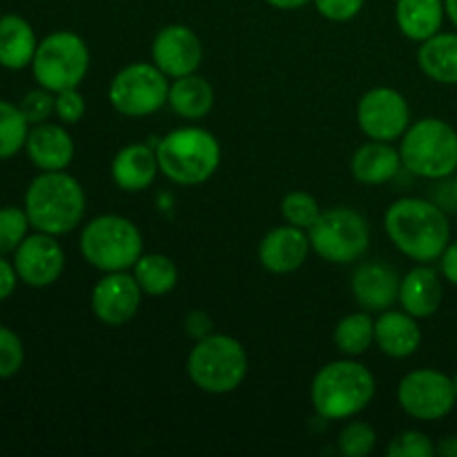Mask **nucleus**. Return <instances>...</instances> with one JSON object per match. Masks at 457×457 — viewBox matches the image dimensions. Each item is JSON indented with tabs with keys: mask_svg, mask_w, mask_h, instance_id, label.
I'll list each match as a JSON object with an SVG mask.
<instances>
[{
	"mask_svg": "<svg viewBox=\"0 0 457 457\" xmlns=\"http://www.w3.org/2000/svg\"><path fill=\"white\" fill-rule=\"evenodd\" d=\"M384 228L395 248L420 263L440 259L451 244V223L445 210L418 196L395 201L386 210Z\"/></svg>",
	"mask_w": 457,
	"mask_h": 457,
	"instance_id": "nucleus-1",
	"label": "nucleus"
},
{
	"mask_svg": "<svg viewBox=\"0 0 457 457\" xmlns=\"http://www.w3.org/2000/svg\"><path fill=\"white\" fill-rule=\"evenodd\" d=\"M83 186L65 170L43 172L25 192V212L36 232L61 237L80 226L85 217Z\"/></svg>",
	"mask_w": 457,
	"mask_h": 457,
	"instance_id": "nucleus-2",
	"label": "nucleus"
},
{
	"mask_svg": "<svg viewBox=\"0 0 457 457\" xmlns=\"http://www.w3.org/2000/svg\"><path fill=\"white\" fill-rule=\"evenodd\" d=\"M375 397V378L353 360L330 361L315 375L311 400L324 420H348L366 409Z\"/></svg>",
	"mask_w": 457,
	"mask_h": 457,
	"instance_id": "nucleus-3",
	"label": "nucleus"
},
{
	"mask_svg": "<svg viewBox=\"0 0 457 457\" xmlns=\"http://www.w3.org/2000/svg\"><path fill=\"white\" fill-rule=\"evenodd\" d=\"M159 168L179 186L205 183L221 163L219 141L204 128H179L161 138L156 147Z\"/></svg>",
	"mask_w": 457,
	"mask_h": 457,
	"instance_id": "nucleus-4",
	"label": "nucleus"
},
{
	"mask_svg": "<svg viewBox=\"0 0 457 457\" xmlns=\"http://www.w3.org/2000/svg\"><path fill=\"white\" fill-rule=\"evenodd\" d=\"M186 369L196 388L210 395H226L239 388L248 375V353L239 339L210 333L192 348Z\"/></svg>",
	"mask_w": 457,
	"mask_h": 457,
	"instance_id": "nucleus-5",
	"label": "nucleus"
},
{
	"mask_svg": "<svg viewBox=\"0 0 457 457\" xmlns=\"http://www.w3.org/2000/svg\"><path fill=\"white\" fill-rule=\"evenodd\" d=\"M400 156L402 165L415 177L449 179L457 170V132L436 116L418 120L402 137Z\"/></svg>",
	"mask_w": 457,
	"mask_h": 457,
	"instance_id": "nucleus-6",
	"label": "nucleus"
},
{
	"mask_svg": "<svg viewBox=\"0 0 457 457\" xmlns=\"http://www.w3.org/2000/svg\"><path fill=\"white\" fill-rule=\"evenodd\" d=\"M80 254L96 270L123 272L141 259L143 235L129 219L103 214L80 232Z\"/></svg>",
	"mask_w": 457,
	"mask_h": 457,
	"instance_id": "nucleus-7",
	"label": "nucleus"
},
{
	"mask_svg": "<svg viewBox=\"0 0 457 457\" xmlns=\"http://www.w3.org/2000/svg\"><path fill=\"white\" fill-rule=\"evenodd\" d=\"M89 70L87 43L74 31H54L38 43L31 71L40 87L58 94L83 83Z\"/></svg>",
	"mask_w": 457,
	"mask_h": 457,
	"instance_id": "nucleus-8",
	"label": "nucleus"
},
{
	"mask_svg": "<svg viewBox=\"0 0 457 457\" xmlns=\"http://www.w3.org/2000/svg\"><path fill=\"white\" fill-rule=\"evenodd\" d=\"M311 248L328 263H351L369 250L370 228L360 212L351 208L321 210L315 226L308 230Z\"/></svg>",
	"mask_w": 457,
	"mask_h": 457,
	"instance_id": "nucleus-9",
	"label": "nucleus"
},
{
	"mask_svg": "<svg viewBox=\"0 0 457 457\" xmlns=\"http://www.w3.org/2000/svg\"><path fill=\"white\" fill-rule=\"evenodd\" d=\"M168 76L154 62H132L112 79L107 96L119 114L138 119L159 112L168 103Z\"/></svg>",
	"mask_w": 457,
	"mask_h": 457,
	"instance_id": "nucleus-10",
	"label": "nucleus"
},
{
	"mask_svg": "<svg viewBox=\"0 0 457 457\" xmlns=\"http://www.w3.org/2000/svg\"><path fill=\"white\" fill-rule=\"evenodd\" d=\"M397 402L406 415L422 422L446 418L457 402L453 378L436 369L411 370L397 386Z\"/></svg>",
	"mask_w": 457,
	"mask_h": 457,
	"instance_id": "nucleus-11",
	"label": "nucleus"
},
{
	"mask_svg": "<svg viewBox=\"0 0 457 457\" xmlns=\"http://www.w3.org/2000/svg\"><path fill=\"white\" fill-rule=\"evenodd\" d=\"M357 123L370 141L393 143L411 125V107L397 89L375 87L357 105Z\"/></svg>",
	"mask_w": 457,
	"mask_h": 457,
	"instance_id": "nucleus-12",
	"label": "nucleus"
},
{
	"mask_svg": "<svg viewBox=\"0 0 457 457\" xmlns=\"http://www.w3.org/2000/svg\"><path fill=\"white\" fill-rule=\"evenodd\" d=\"M18 279L31 288H47L61 279L65 270V253L54 235H27L13 253Z\"/></svg>",
	"mask_w": 457,
	"mask_h": 457,
	"instance_id": "nucleus-13",
	"label": "nucleus"
},
{
	"mask_svg": "<svg viewBox=\"0 0 457 457\" xmlns=\"http://www.w3.org/2000/svg\"><path fill=\"white\" fill-rule=\"evenodd\" d=\"M152 61L165 76L181 79L195 74L204 61L199 36L187 25H168L152 43Z\"/></svg>",
	"mask_w": 457,
	"mask_h": 457,
	"instance_id": "nucleus-14",
	"label": "nucleus"
},
{
	"mask_svg": "<svg viewBox=\"0 0 457 457\" xmlns=\"http://www.w3.org/2000/svg\"><path fill=\"white\" fill-rule=\"evenodd\" d=\"M141 286L128 272H107L92 290V311L107 326L128 324L141 308Z\"/></svg>",
	"mask_w": 457,
	"mask_h": 457,
	"instance_id": "nucleus-15",
	"label": "nucleus"
},
{
	"mask_svg": "<svg viewBox=\"0 0 457 457\" xmlns=\"http://www.w3.org/2000/svg\"><path fill=\"white\" fill-rule=\"evenodd\" d=\"M400 275L384 262H366L355 268L351 290L357 303L369 312H384L400 297Z\"/></svg>",
	"mask_w": 457,
	"mask_h": 457,
	"instance_id": "nucleus-16",
	"label": "nucleus"
},
{
	"mask_svg": "<svg viewBox=\"0 0 457 457\" xmlns=\"http://www.w3.org/2000/svg\"><path fill=\"white\" fill-rule=\"evenodd\" d=\"M308 232L295 226H279L268 232L259 244V262L268 272L288 275L299 270L311 253Z\"/></svg>",
	"mask_w": 457,
	"mask_h": 457,
	"instance_id": "nucleus-17",
	"label": "nucleus"
},
{
	"mask_svg": "<svg viewBox=\"0 0 457 457\" xmlns=\"http://www.w3.org/2000/svg\"><path fill=\"white\" fill-rule=\"evenodd\" d=\"M25 152L31 163L43 172H58L74 161V141L65 128L54 123H38L29 129Z\"/></svg>",
	"mask_w": 457,
	"mask_h": 457,
	"instance_id": "nucleus-18",
	"label": "nucleus"
},
{
	"mask_svg": "<svg viewBox=\"0 0 457 457\" xmlns=\"http://www.w3.org/2000/svg\"><path fill=\"white\" fill-rule=\"evenodd\" d=\"M442 299H445V290H442L440 275L428 263L413 268L409 275L402 277L397 302L415 320H427L436 315L442 306Z\"/></svg>",
	"mask_w": 457,
	"mask_h": 457,
	"instance_id": "nucleus-19",
	"label": "nucleus"
},
{
	"mask_svg": "<svg viewBox=\"0 0 457 457\" xmlns=\"http://www.w3.org/2000/svg\"><path fill=\"white\" fill-rule=\"evenodd\" d=\"M375 344L384 355L404 360L420 348L422 330H420L418 320L406 311H384L375 321Z\"/></svg>",
	"mask_w": 457,
	"mask_h": 457,
	"instance_id": "nucleus-20",
	"label": "nucleus"
},
{
	"mask_svg": "<svg viewBox=\"0 0 457 457\" xmlns=\"http://www.w3.org/2000/svg\"><path fill=\"white\" fill-rule=\"evenodd\" d=\"M159 170L156 150L141 143L119 150L112 161V179L125 192H141L150 187Z\"/></svg>",
	"mask_w": 457,
	"mask_h": 457,
	"instance_id": "nucleus-21",
	"label": "nucleus"
},
{
	"mask_svg": "<svg viewBox=\"0 0 457 457\" xmlns=\"http://www.w3.org/2000/svg\"><path fill=\"white\" fill-rule=\"evenodd\" d=\"M402 168L400 150L386 141H370L361 145L353 154L351 172L353 177L366 186H382L395 179V174Z\"/></svg>",
	"mask_w": 457,
	"mask_h": 457,
	"instance_id": "nucleus-22",
	"label": "nucleus"
},
{
	"mask_svg": "<svg viewBox=\"0 0 457 457\" xmlns=\"http://www.w3.org/2000/svg\"><path fill=\"white\" fill-rule=\"evenodd\" d=\"M36 40L34 27L16 13L0 16V65L4 70H25L34 61Z\"/></svg>",
	"mask_w": 457,
	"mask_h": 457,
	"instance_id": "nucleus-23",
	"label": "nucleus"
},
{
	"mask_svg": "<svg viewBox=\"0 0 457 457\" xmlns=\"http://www.w3.org/2000/svg\"><path fill=\"white\" fill-rule=\"evenodd\" d=\"M445 0H397L395 21L402 34L415 43H424L442 29Z\"/></svg>",
	"mask_w": 457,
	"mask_h": 457,
	"instance_id": "nucleus-24",
	"label": "nucleus"
},
{
	"mask_svg": "<svg viewBox=\"0 0 457 457\" xmlns=\"http://www.w3.org/2000/svg\"><path fill=\"white\" fill-rule=\"evenodd\" d=\"M418 65L431 80L457 85V34L437 31L427 38L418 52Z\"/></svg>",
	"mask_w": 457,
	"mask_h": 457,
	"instance_id": "nucleus-25",
	"label": "nucleus"
},
{
	"mask_svg": "<svg viewBox=\"0 0 457 457\" xmlns=\"http://www.w3.org/2000/svg\"><path fill=\"white\" fill-rule=\"evenodd\" d=\"M168 105L172 107L174 114L186 120L205 119L214 105L212 85L196 71L181 76V79H174V83L170 85Z\"/></svg>",
	"mask_w": 457,
	"mask_h": 457,
	"instance_id": "nucleus-26",
	"label": "nucleus"
},
{
	"mask_svg": "<svg viewBox=\"0 0 457 457\" xmlns=\"http://www.w3.org/2000/svg\"><path fill=\"white\" fill-rule=\"evenodd\" d=\"M134 279L150 297H163L172 293L179 281V270L174 262L165 254H141L134 263Z\"/></svg>",
	"mask_w": 457,
	"mask_h": 457,
	"instance_id": "nucleus-27",
	"label": "nucleus"
},
{
	"mask_svg": "<svg viewBox=\"0 0 457 457\" xmlns=\"http://www.w3.org/2000/svg\"><path fill=\"white\" fill-rule=\"evenodd\" d=\"M375 321L366 312L346 315L335 328V344L348 357H360L373 346Z\"/></svg>",
	"mask_w": 457,
	"mask_h": 457,
	"instance_id": "nucleus-28",
	"label": "nucleus"
},
{
	"mask_svg": "<svg viewBox=\"0 0 457 457\" xmlns=\"http://www.w3.org/2000/svg\"><path fill=\"white\" fill-rule=\"evenodd\" d=\"M29 120L13 103L0 101V161L12 159L25 147Z\"/></svg>",
	"mask_w": 457,
	"mask_h": 457,
	"instance_id": "nucleus-29",
	"label": "nucleus"
},
{
	"mask_svg": "<svg viewBox=\"0 0 457 457\" xmlns=\"http://www.w3.org/2000/svg\"><path fill=\"white\" fill-rule=\"evenodd\" d=\"M29 228L31 223L25 208H16V205L0 208V257L16 253Z\"/></svg>",
	"mask_w": 457,
	"mask_h": 457,
	"instance_id": "nucleus-30",
	"label": "nucleus"
},
{
	"mask_svg": "<svg viewBox=\"0 0 457 457\" xmlns=\"http://www.w3.org/2000/svg\"><path fill=\"white\" fill-rule=\"evenodd\" d=\"M281 214H284V219L290 226L311 230L317 219H320L321 208L312 195H308L303 190H293L281 201Z\"/></svg>",
	"mask_w": 457,
	"mask_h": 457,
	"instance_id": "nucleus-31",
	"label": "nucleus"
},
{
	"mask_svg": "<svg viewBox=\"0 0 457 457\" xmlns=\"http://www.w3.org/2000/svg\"><path fill=\"white\" fill-rule=\"evenodd\" d=\"M378 442V433L370 424L366 422H348L346 427L339 431L337 446L342 455L346 457H366L375 449Z\"/></svg>",
	"mask_w": 457,
	"mask_h": 457,
	"instance_id": "nucleus-32",
	"label": "nucleus"
},
{
	"mask_svg": "<svg viewBox=\"0 0 457 457\" xmlns=\"http://www.w3.org/2000/svg\"><path fill=\"white\" fill-rule=\"evenodd\" d=\"M388 457H433L436 445L422 431H404L393 437L386 446Z\"/></svg>",
	"mask_w": 457,
	"mask_h": 457,
	"instance_id": "nucleus-33",
	"label": "nucleus"
},
{
	"mask_svg": "<svg viewBox=\"0 0 457 457\" xmlns=\"http://www.w3.org/2000/svg\"><path fill=\"white\" fill-rule=\"evenodd\" d=\"M25 346L21 337L7 326H0V379H9L22 369Z\"/></svg>",
	"mask_w": 457,
	"mask_h": 457,
	"instance_id": "nucleus-34",
	"label": "nucleus"
},
{
	"mask_svg": "<svg viewBox=\"0 0 457 457\" xmlns=\"http://www.w3.org/2000/svg\"><path fill=\"white\" fill-rule=\"evenodd\" d=\"M21 112L25 114V119L29 120V125L45 123L52 114H56V96L49 89L38 87L31 89L22 96V101L18 103Z\"/></svg>",
	"mask_w": 457,
	"mask_h": 457,
	"instance_id": "nucleus-35",
	"label": "nucleus"
},
{
	"mask_svg": "<svg viewBox=\"0 0 457 457\" xmlns=\"http://www.w3.org/2000/svg\"><path fill=\"white\" fill-rule=\"evenodd\" d=\"M85 98L79 92V87L74 89H62L56 94V116L62 123H79L85 116Z\"/></svg>",
	"mask_w": 457,
	"mask_h": 457,
	"instance_id": "nucleus-36",
	"label": "nucleus"
},
{
	"mask_svg": "<svg viewBox=\"0 0 457 457\" xmlns=\"http://www.w3.org/2000/svg\"><path fill=\"white\" fill-rule=\"evenodd\" d=\"M317 12L333 22L353 21L361 12L366 0H312Z\"/></svg>",
	"mask_w": 457,
	"mask_h": 457,
	"instance_id": "nucleus-37",
	"label": "nucleus"
},
{
	"mask_svg": "<svg viewBox=\"0 0 457 457\" xmlns=\"http://www.w3.org/2000/svg\"><path fill=\"white\" fill-rule=\"evenodd\" d=\"M433 204L440 205L446 214L449 212H457V192H455V183L453 181H446L442 179L440 186L433 187Z\"/></svg>",
	"mask_w": 457,
	"mask_h": 457,
	"instance_id": "nucleus-38",
	"label": "nucleus"
},
{
	"mask_svg": "<svg viewBox=\"0 0 457 457\" xmlns=\"http://www.w3.org/2000/svg\"><path fill=\"white\" fill-rule=\"evenodd\" d=\"M18 284V272L13 268V263H9L7 259L0 257V302L9 299L16 290Z\"/></svg>",
	"mask_w": 457,
	"mask_h": 457,
	"instance_id": "nucleus-39",
	"label": "nucleus"
},
{
	"mask_svg": "<svg viewBox=\"0 0 457 457\" xmlns=\"http://www.w3.org/2000/svg\"><path fill=\"white\" fill-rule=\"evenodd\" d=\"M186 328L187 333H190V337H196V339L212 333V324H210V320L205 317V312H190V317H187L186 321Z\"/></svg>",
	"mask_w": 457,
	"mask_h": 457,
	"instance_id": "nucleus-40",
	"label": "nucleus"
},
{
	"mask_svg": "<svg viewBox=\"0 0 457 457\" xmlns=\"http://www.w3.org/2000/svg\"><path fill=\"white\" fill-rule=\"evenodd\" d=\"M442 275L449 284L457 286V241L455 244H449V248L442 254Z\"/></svg>",
	"mask_w": 457,
	"mask_h": 457,
	"instance_id": "nucleus-41",
	"label": "nucleus"
},
{
	"mask_svg": "<svg viewBox=\"0 0 457 457\" xmlns=\"http://www.w3.org/2000/svg\"><path fill=\"white\" fill-rule=\"evenodd\" d=\"M436 453L442 457H457V436H446L437 442Z\"/></svg>",
	"mask_w": 457,
	"mask_h": 457,
	"instance_id": "nucleus-42",
	"label": "nucleus"
},
{
	"mask_svg": "<svg viewBox=\"0 0 457 457\" xmlns=\"http://www.w3.org/2000/svg\"><path fill=\"white\" fill-rule=\"evenodd\" d=\"M270 7L275 9H284V12H290V9H299L303 7V4L312 3V0H266Z\"/></svg>",
	"mask_w": 457,
	"mask_h": 457,
	"instance_id": "nucleus-43",
	"label": "nucleus"
},
{
	"mask_svg": "<svg viewBox=\"0 0 457 457\" xmlns=\"http://www.w3.org/2000/svg\"><path fill=\"white\" fill-rule=\"evenodd\" d=\"M445 9H446V16H449V21L453 22L455 29H457V0H445Z\"/></svg>",
	"mask_w": 457,
	"mask_h": 457,
	"instance_id": "nucleus-44",
	"label": "nucleus"
},
{
	"mask_svg": "<svg viewBox=\"0 0 457 457\" xmlns=\"http://www.w3.org/2000/svg\"><path fill=\"white\" fill-rule=\"evenodd\" d=\"M453 388H455V395H457V373L453 375Z\"/></svg>",
	"mask_w": 457,
	"mask_h": 457,
	"instance_id": "nucleus-45",
	"label": "nucleus"
},
{
	"mask_svg": "<svg viewBox=\"0 0 457 457\" xmlns=\"http://www.w3.org/2000/svg\"><path fill=\"white\" fill-rule=\"evenodd\" d=\"M453 183H455V192H457V170H455V179H453Z\"/></svg>",
	"mask_w": 457,
	"mask_h": 457,
	"instance_id": "nucleus-46",
	"label": "nucleus"
}]
</instances>
